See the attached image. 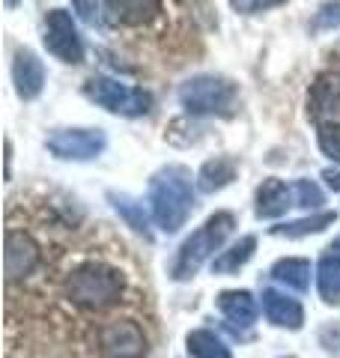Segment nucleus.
Returning a JSON list of instances; mask_svg holds the SVG:
<instances>
[{
	"mask_svg": "<svg viewBox=\"0 0 340 358\" xmlns=\"http://www.w3.org/2000/svg\"><path fill=\"white\" fill-rule=\"evenodd\" d=\"M283 3H287V0H230V6H233L239 15L266 13V9H275V6H283Z\"/></svg>",
	"mask_w": 340,
	"mask_h": 358,
	"instance_id": "nucleus-26",
	"label": "nucleus"
},
{
	"mask_svg": "<svg viewBox=\"0 0 340 358\" xmlns=\"http://www.w3.org/2000/svg\"><path fill=\"white\" fill-rule=\"evenodd\" d=\"M66 296L75 305L90 308V310L111 308L122 296V272H117L113 266H105V263H87L69 275Z\"/></svg>",
	"mask_w": 340,
	"mask_h": 358,
	"instance_id": "nucleus-4",
	"label": "nucleus"
},
{
	"mask_svg": "<svg viewBox=\"0 0 340 358\" xmlns=\"http://www.w3.org/2000/svg\"><path fill=\"white\" fill-rule=\"evenodd\" d=\"M263 313L271 326H281V329H302L304 322V310L302 305L292 296L281 293V289H263Z\"/></svg>",
	"mask_w": 340,
	"mask_h": 358,
	"instance_id": "nucleus-14",
	"label": "nucleus"
},
{
	"mask_svg": "<svg viewBox=\"0 0 340 358\" xmlns=\"http://www.w3.org/2000/svg\"><path fill=\"white\" fill-rule=\"evenodd\" d=\"M290 206H296V192H292V182L287 185L283 179H266L263 185L257 188V218H281Z\"/></svg>",
	"mask_w": 340,
	"mask_h": 358,
	"instance_id": "nucleus-13",
	"label": "nucleus"
},
{
	"mask_svg": "<svg viewBox=\"0 0 340 358\" xmlns=\"http://www.w3.org/2000/svg\"><path fill=\"white\" fill-rule=\"evenodd\" d=\"M218 310L224 313V320L236 329H251L257 322V299L248 289H224L218 296Z\"/></svg>",
	"mask_w": 340,
	"mask_h": 358,
	"instance_id": "nucleus-16",
	"label": "nucleus"
},
{
	"mask_svg": "<svg viewBox=\"0 0 340 358\" xmlns=\"http://www.w3.org/2000/svg\"><path fill=\"white\" fill-rule=\"evenodd\" d=\"M254 248H257V236H242L236 245H230L227 251H221L218 257L212 260V272L215 275H233L254 257Z\"/></svg>",
	"mask_w": 340,
	"mask_h": 358,
	"instance_id": "nucleus-19",
	"label": "nucleus"
},
{
	"mask_svg": "<svg viewBox=\"0 0 340 358\" xmlns=\"http://www.w3.org/2000/svg\"><path fill=\"white\" fill-rule=\"evenodd\" d=\"M84 96L99 108H105L108 114L117 117H146L153 110V93H146L141 87L120 84L108 75H93L84 84Z\"/></svg>",
	"mask_w": 340,
	"mask_h": 358,
	"instance_id": "nucleus-5",
	"label": "nucleus"
},
{
	"mask_svg": "<svg viewBox=\"0 0 340 358\" xmlns=\"http://www.w3.org/2000/svg\"><path fill=\"white\" fill-rule=\"evenodd\" d=\"M233 227H236L233 212H215L212 218H206V224L191 233V236L183 242V248L176 251V260L170 263V278H173V281H188V278H194L197 268L227 242Z\"/></svg>",
	"mask_w": 340,
	"mask_h": 358,
	"instance_id": "nucleus-3",
	"label": "nucleus"
},
{
	"mask_svg": "<svg viewBox=\"0 0 340 358\" xmlns=\"http://www.w3.org/2000/svg\"><path fill=\"white\" fill-rule=\"evenodd\" d=\"M99 346L105 358H141L146 350V338L132 320H117L99 331Z\"/></svg>",
	"mask_w": 340,
	"mask_h": 358,
	"instance_id": "nucleus-8",
	"label": "nucleus"
},
{
	"mask_svg": "<svg viewBox=\"0 0 340 358\" xmlns=\"http://www.w3.org/2000/svg\"><path fill=\"white\" fill-rule=\"evenodd\" d=\"M292 192H296V206H302V209H320L325 203L323 188L316 182H311V179H296V182H292Z\"/></svg>",
	"mask_w": 340,
	"mask_h": 358,
	"instance_id": "nucleus-24",
	"label": "nucleus"
},
{
	"mask_svg": "<svg viewBox=\"0 0 340 358\" xmlns=\"http://www.w3.org/2000/svg\"><path fill=\"white\" fill-rule=\"evenodd\" d=\"M316 289L325 305H337L340 301V239H334L320 254L316 263Z\"/></svg>",
	"mask_w": 340,
	"mask_h": 358,
	"instance_id": "nucleus-15",
	"label": "nucleus"
},
{
	"mask_svg": "<svg viewBox=\"0 0 340 358\" xmlns=\"http://www.w3.org/2000/svg\"><path fill=\"white\" fill-rule=\"evenodd\" d=\"M15 3H18V0H6V6H9V9H13Z\"/></svg>",
	"mask_w": 340,
	"mask_h": 358,
	"instance_id": "nucleus-29",
	"label": "nucleus"
},
{
	"mask_svg": "<svg viewBox=\"0 0 340 358\" xmlns=\"http://www.w3.org/2000/svg\"><path fill=\"white\" fill-rule=\"evenodd\" d=\"M311 30H313V33L340 30V0H325V3H320V9L313 13Z\"/></svg>",
	"mask_w": 340,
	"mask_h": 358,
	"instance_id": "nucleus-25",
	"label": "nucleus"
},
{
	"mask_svg": "<svg viewBox=\"0 0 340 358\" xmlns=\"http://www.w3.org/2000/svg\"><path fill=\"white\" fill-rule=\"evenodd\" d=\"M108 197H111L113 209H117L120 215L129 221V227H132L134 233H143V236H150V221H146V212H143L141 200H134V197H129V194H117V192H111Z\"/></svg>",
	"mask_w": 340,
	"mask_h": 358,
	"instance_id": "nucleus-22",
	"label": "nucleus"
},
{
	"mask_svg": "<svg viewBox=\"0 0 340 358\" xmlns=\"http://www.w3.org/2000/svg\"><path fill=\"white\" fill-rule=\"evenodd\" d=\"M316 143L325 159H332L334 164H340V122H320V131H316Z\"/></svg>",
	"mask_w": 340,
	"mask_h": 358,
	"instance_id": "nucleus-23",
	"label": "nucleus"
},
{
	"mask_svg": "<svg viewBox=\"0 0 340 358\" xmlns=\"http://www.w3.org/2000/svg\"><path fill=\"white\" fill-rule=\"evenodd\" d=\"M334 54H337V57H340V45H337V48H334Z\"/></svg>",
	"mask_w": 340,
	"mask_h": 358,
	"instance_id": "nucleus-30",
	"label": "nucleus"
},
{
	"mask_svg": "<svg viewBox=\"0 0 340 358\" xmlns=\"http://www.w3.org/2000/svg\"><path fill=\"white\" fill-rule=\"evenodd\" d=\"M45 48H48L51 57H57L60 63H84V39L78 33L72 15L66 9H51L45 15Z\"/></svg>",
	"mask_w": 340,
	"mask_h": 358,
	"instance_id": "nucleus-7",
	"label": "nucleus"
},
{
	"mask_svg": "<svg viewBox=\"0 0 340 358\" xmlns=\"http://www.w3.org/2000/svg\"><path fill=\"white\" fill-rule=\"evenodd\" d=\"M111 21L126 27H143L162 15V0H105Z\"/></svg>",
	"mask_w": 340,
	"mask_h": 358,
	"instance_id": "nucleus-12",
	"label": "nucleus"
},
{
	"mask_svg": "<svg viewBox=\"0 0 340 358\" xmlns=\"http://www.w3.org/2000/svg\"><path fill=\"white\" fill-rule=\"evenodd\" d=\"M185 343H188V355H194V358H233L230 350H227V343L209 329L191 331Z\"/></svg>",
	"mask_w": 340,
	"mask_h": 358,
	"instance_id": "nucleus-21",
	"label": "nucleus"
},
{
	"mask_svg": "<svg viewBox=\"0 0 340 358\" xmlns=\"http://www.w3.org/2000/svg\"><path fill=\"white\" fill-rule=\"evenodd\" d=\"M334 212H316V215L299 218V221H287V224H275L271 227V236H287V239H302L311 236V233H323L325 227L334 224Z\"/></svg>",
	"mask_w": 340,
	"mask_h": 358,
	"instance_id": "nucleus-20",
	"label": "nucleus"
},
{
	"mask_svg": "<svg viewBox=\"0 0 340 358\" xmlns=\"http://www.w3.org/2000/svg\"><path fill=\"white\" fill-rule=\"evenodd\" d=\"M308 114L325 122H332V117H340V72H323L311 84Z\"/></svg>",
	"mask_w": 340,
	"mask_h": 358,
	"instance_id": "nucleus-10",
	"label": "nucleus"
},
{
	"mask_svg": "<svg viewBox=\"0 0 340 358\" xmlns=\"http://www.w3.org/2000/svg\"><path fill=\"white\" fill-rule=\"evenodd\" d=\"M179 105L191 117H233L239 108V87L224 75L203 72L179 87Z\"/></svg>",
	"mask_w": 340,
	"mask_h": 358,
	"instance_id": "nucleus-2",
	"label": "nucleus"
},
{
	"mask_svg": "<svg viewBox=\"0 0 340 358\" xmlns=\"http://www.w3.org/2000/svg\"><path fill=\"white\" fill-rule=\"evenodd\" d=\"M45 147L63 162H93L108 150V134L101 129H57L45 138Z\"/></svg>",
	"mask_w": 340,
	"mask_h": 358,
	"instance_id": "nucleus-6",
	"label": "nucleus"
},
{
	"mask_svg": "<svg viewBox=\"0 0 340 358\" xmlns=\"http://www.w3.org/2000/svg\"><path fill=\"white\" fill-rule=\"evenodd\" d=\"M271 278L287 289L304 293V289L311 287V263L302 260V257H287V260H278L271 266Z\"/></svg>",
	"mask_w": 340,
	"mask_h": 358,
	"instance_id": "nucleus-18",
	"label": "nucleus"
},
{
	"mask_svg": "<svg viewBox=\"0 0 340 358\" xmlns=\"http://www.w3.org/2000/svg\"><path fill=\"white\" fill-rule=\"evenodd\" d=\"M236 173H239V162L233 159V155H215V159L203 162V167L197 171V192L203 194H215L221 192V188H227L236 179Z\"/></svg>",
	"mask_w": 340,
	"mask_h": 358,
	"instance_id": "nucleus-17",
	"label": "nucleus"
},
{
	"mask_svg": "<svg viewBox=\"0 0 340 358\" xmlns=\"http://www.w3.org/2000/svg\"><path fill=\"white\" fill-rule=\"evenodd\" d=\"M72 9L81 15V21H87V24H96L99 21V3L96 0H72Z\"/></svg>",
	"mask_w": 340,
	"mask_h": 358,
	"instance_id": "nucleus-27",
	"label": "nucleus"
},
{
	"mask_svg": "<svg viewBox=\"0 0 340 358\" xmlns=\"http://www.w3.org/2000/svg\"><path fill=\"white\" fill-rule=\"evenodd\" d=\"M194 185L185 164H167L150 179V209L162 233H176L194 212Z\"/></svg>",
	"mask_w": 340,
	"mask_h": 358,
	"instance_id": "nucleus-1",
	"label": "nucleus"
},
{
	"mask_svg": "<svg viewBox=\"0 0 340 358\" xmlns=\"http://www.w3.org/2000/svg\"><path fill=\"white\" fill-rule=\"evenodd\" d=\"M13 84H15L18 99H24V102H33V99L42 96V90H45V66L30 48H18L15 51V57H13Z\"/></svg>",
	"mask_w": 340,
	"mask_h": 358,
	"instance_id": "nucleus-9",
	"label": "nucleus"
},
{
	"mask_svg": "<svg viewBox=\"0 0 340 358\" xmlns=\"http://www.w3.org/2000/svg\"><path fill=\"white\" fill-rule=\"evenodd\" d=\"M323 179L328 182V188H334V192H340V173L337 171H325Z\"/></svg>",
	"mask_w": 340,
	"mask_h": 358,
	"instance_id": "nucleus-28",
	"label": "nucleus"
},
{
	"mask_svg": "<svg viewBox=\"0 0 340 358\" xmlns=\"http://www.w3.org/2000/svg\"><path fill=\"white\" fill-rule=\"evenodd\" d=\"M39 263V248L27 233L21 230H9L6 233V278L18 281V278L30 275Z\"/></svg>",
	"mask_w": 340,
	"mask_h": 358,
	"instance_id": "nucleus-11",
	"label": "nucleus"
}]
</instances>
